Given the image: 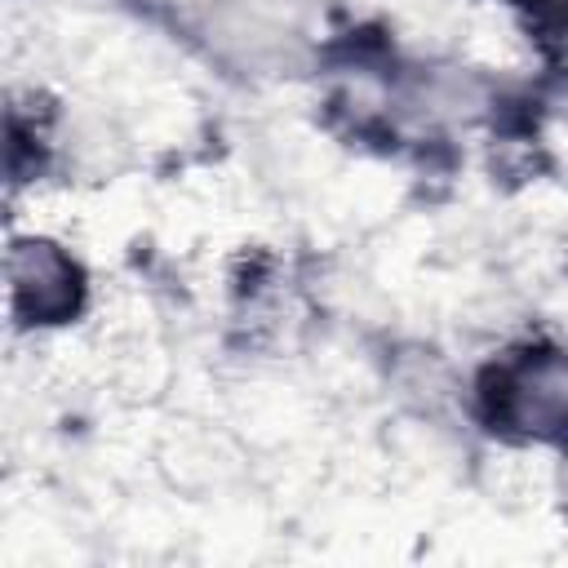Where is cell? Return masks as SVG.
Instances as JSON below:
<instances>
[{
	"instance_id": "obj_1",
	"label": "cell",
	"mask_w": 568,
	"mask_h": 568,
	"mask_svg": "<svg viewBox=\"0 0 568 568\" xmlns=\"http://www.w3.org/2000/svg\"><path fill=\"white\" fill-rule=\"evenodd\" d=\"M13 288H18V302L31 297V315L44 324L75 311L80 302V275L53 244H22L13 262Z\"/></svg>"
}]
</instances>
